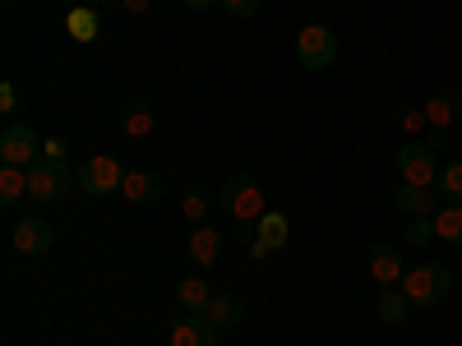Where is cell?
Instances as JSON below:
<instances>
[{"instance_id":"obj_2","label":"cell","mask_w":462,"mask_h":346,"mask_svg":"<svg viewBox=\"0 0 462 346\" xmlns=\"http://www.w3.org/2000/svg\"><path fill=\"white\" fill-rule=\"evenodd\" d=\"M222 213H231L236 222H259L263 217V185L250 171H236L222 180V195H217Z\"/></svg>"},{"instance_id":"obj_6","label":"cell","mask_w":462,"mask_h":346,"mask_svg":"<svg viewBox=\"0 0 462 346\" xmlns=\"http://www.w3.org/2000/svg\"><path fill=\"white\" fill-rule=\"evenodd\" d=\"M125 185V167L116 162V158H88L84 167H79V189L84 195H93V199H106V195H116V189Z\"/></svg>"},{"instance_id":"obj_32","label":"cell","mask_w":462,"mask_h":346,"mask_svg":"<svg viewBox=\"0 0 462 346\" xmlns=\"http://www.w3.org/2000/svg\"><path fill=\"white\" fill-rule=\"evenodd\" d=\"M185 10H213V0H180Z\"/></svg>"},{"instance_id":"obj_21","label":"cell","mask_w":462,"mask_h":346,"mask_svg":"<svg viewBox=\"0 0 462 346\" xmlns=\"http://www.w3.org/2000/svg\"><path fill=\"white\" fill-rule=\"evenodd\" d=\"M430 241H439L435 217H411V222H407V231H402V245H407V250H426Z\"/></svg>"},{"instance_id":"obj_7","label":"cell","mask_w":462,"mask_h":346,"mask_svg":"<svg viewBox=\"0 0 462 346\" xmlns=\"http://www.w3.org/2000/svg\"><path fill=\"white\" fill-rule=\"evenodd\" d=\"M37 148H42V139H37L28 125H5V134H0V162L28 171L37 162Z\"/></svg>"},{"instance_id":"obj_31","label":"cell","mask_w":462,"mask_h":346,"mask_svg":"<svg viewBox=\"0 0 462 346\" xmlns=\"http://www.w3.org/2000/svg\"><path fill=\"white\" fill-rule=\"evenodd\" d=\"M121 5H125L130 14H148V10H152V0H121Z\"/></svg>"},{"instance_id":"obj_15","label":"cell","mask_w":462,"mask_h":346,"mask_svg":"<svg viewBox=\"0 0 462 346\" xmlns=\"http://www.w3.org/2000/svg\"><path fill=\"white\" fill-rule=\"evenodd\" d=\"M189 259H195L199 268H213L222 259V231L208 226V222H199L195 236H189Z\"/></svg>"},{"instance_id":"obj_23","label":"cell","mask_w":462,"mask_h":346,"mask_svg":"<svg viewBox=\"0 0 462 346\" xmlns=\"http://www.w3.org/2000/svg\"><path fill=\"white\" fill-rule=\"evenodd\" d=\"M121 125H125V134H130V139H143V134L152 130V102H130Z\"/></svg>"},{"instance_id":"obj_11","label":"cell","mask_w":462,"mask_h":346,"mask_svg":"<svg viewBox=\"0 0 462 346\" xmlns=\"http://www.w3.org/2000/svg\"><path fill=\"white\" fill-rule=\"evenodd\" d=\"M121 195H125L130 204H139V208H152V204L162 199V176L148 171V167H134V171H125Z\"/></svg>"},{"instance_id":"obj_24","label":"cell","mask_w":462,"mask_h":346,"mask_svg":"<svg viewBox=\"0 0 462 346\" xmlns=\"http://www.w3.org/2000/svg\"><path fill=\"white\" fill-rule=\"evenodd\" d=\"M435 189H439V199H448V204H462V162H448V167H439V180H435Z\"/></svg>"},{"instance_id":"obj_4","label":"cell","mask_w":462,"mask_h":346,"mask_svg":"<svg viewBox=\"0 0 462 346\" xmlns=\"http://www.w3.org/2000/svg\"><path fill=\"white\" fill-rule=\"evenodd\" d=\"M333 60H337V32L328 23H305L296 32V65L310 74H324Z\"/></svg>"},{"instance_id":"obj_10","label":"cell","mask_w":462,"mask_h":346,"mask_svg":"<svg viewBox=\"0 0 462 346\" xmlns=\"http://www.w3.org/2000/svg\"><path fill=\"white\" fill-rule=\"evenodd\" d=\"M171 346H217V328L204 314H176L171 323Z\"/></svg>"},{"instance_id":"obj_9","label":"cell","mask_w":462,"mask_h":346,"mask_svg":"<svg viewBox=\"0 0 462 346\" xmlns=\"http://www.w3.org/2000/svg\"><path fill=\"white\" fill-rule=\"evenodd\" d=\"M365 263H370V278H374L379 287H398V282L407 278V259H402L398 245H370Z\"/></svg>"},{"instance_id":"obj_25","label":"cell","mask_w":462,"mask_h":346,"mask_svg":"<svg viewBox=\"0 0 462 346\" xmlns=\"http://www.w3.org/2000/svg\"><path fill=\"white\" fill-rule=\"evenodd\" d=\"M185 217L189 222H204L208 217V189H199V185L185 189Z\"/></svg>"},{"instance_id":"obj_27","label":"cell","mask_w":462,"mask_h":346,"mask_svg":"<svg viewBox=\"0 0 462 346\" xmlns=\"http://www.w3.org/2000/svg\"><path fill=\"white\" fill-rule=\"evenodd\" d=\"M420 121H426V111H398V125H402V130H411V134L420 130Z\"/></svg>"},{"instance_id":"obj_26","label":"cell","mask_w":462,"mask_h":346,"mask_svg":"<svg viewBox=\"0 0 462 346\" xmlns=\"http://www.w3.org/2000/svg\"><path fill=\"white\" fill-rule=\"evenodd\" d=\"M222 10L231 19H254L259 14V0H222Z\"/></svg>"},{"instance_id":"obj_5","label":"cell","mask_w":462,"mask_h":346,"mask_svg":"<svg viewBox=\"0 0 462 346\" xmlns=\"http://www.w3.org/2000/svg\"><path fill=\"white\" fill-rule=\"evenodd\" d=\"M398 176L402 185H435L439 180V162H435V148L426 139H407L398 148Z\"/></svg>"},{"instance_id":"obj_18","label":"cell","mask_w":462,"mask_h":346,"mask_svg":"<svg viewBox=\"0 0 462 346\" xmlns=\"http://www.w3.org/2000/svg\"><path fill=\"white\" fill-rule=\"evenodd\" d=\"M374 310L383 323H402L407 310H411V300L402 296V287H379V300H374Z\"/></svg>"},{"instance_id":"obj_12","label":"cell","mask_w":462,"mask_h":346,"mask_svg":"<svg viewBox=\"0 0 462 346\" xmlns=\"http://www.w3.org/2000/svg\"><path fill=\"white\" fill-rule=\"evenodd\" d=\"M287 236H291L287 213H263V217H259V241L250 245V254H254V259H268L273 250H282V245H287Z\"/></svg>"},{"instance_id":"obj_3","label":"cell","mask_w":462,"mask_h":346,"mask_svg":"<svg viewBox=\"0 0 462 346\" xmlns=\"http://www.w3.org/2000/svg\"><path fill=\"white\" fill-rule=\"evenodd\" d=\"M74 185H79V171H69V167L56 162V158H37V162L28 167V195H32L37 204H60Z\"/></svg>"},{"instance_id":"obj_30","label":"cell","mask_w":462,"mask_h":346,"mask_svg":"<svg viewBox=\"0 0 462 346\" xmlns=\"http://www.w3.org/2000/svg\"><path fill=\"white\" fill-rule=\"evenodd\" d=\"M426 143H430L435 152H444V148H448V130H430V139H426Z\"/></svg>"},{"instance_id":"obj_17","label":"cell","mask_w":462,"mask_h":346,"mask_svg":"<svg viewBox=\"0 0 462 346\" xmlns=\"http://www.w3.org/2000/svg\"><path fill=\"white\" fill-rule=\"evenodd\" d=\"M208 319H213V328H217V332H236V328H241V319H245V310H241V300H236V296H213Z\"/></svg>"},{"instance_id":"obj_20","label":"cell","mask_w":462,"mask_h":346,"mask_svg":"<svg viewBox=\"0 0 462 346\" xmlns=\"http://www.w3.org/2000/svg\"><path fill=\"white\" fill-rule=\"evenodd\" d=\"M435 231L444 245H462V204H444L435 213Z\"/></svg>"},{"instance_id":"obj_29","label":"cell","mask_w":462,"mask_h":346,"mask_svg":"<svg viewBox=\"0 0 462 346\" xmlns=\"http://www.w3.org/2000/svg\"><path fill=\"white\" fill-rule=\"evenodd\" d=\"M42 152H47V158H56V162H65V139H47Z\"/></svg>"},{"instance_id":"obj_8","label":"cell","mask_w":462,"mask_h":346,"mask_svg":"<svg viewBox=\"0 0 462 346\" xmlns=\"http://www.w3.org/2000/svg\"><path fill=\"white\" fill-rule=\"evenodd\" d=\"M51 245H56V226H51L47 217H23V222L14 226V250H19V254L42 259Z\"/></svg>"},{"instance_id":"obj_1","label":"cell","mask_w":462,"mask_h":346,"mask_svg":"<svg viewBox=\"0 0 462 346\" xmlns=\"http://www.w3.org/2000/svg\"><path fill=\"white\" fill-rule=\"evenodd\" d=\"M448 291H453V273L444 263H416L402 278V296L416 305V310H435L439 300H448Z\"/></svg>"},{"instance_id":"obj_13","label":"cell","mask_w":462,"mask_h":346,"mask_svg":"<svg viewBox=\"0 0 462 346\" xmlns=\"http://www.w3.org/2000/svg\"><path fill=\"white\" fill-rule=\"evenodd\" d=\"M457 115H462V93H457V88H435V93L426 97V121H430V130H448Z\"/></svg>"},{"instance_id":"obj_16","label":"cell","mask_w":462,"mask_h":346,"mask_svg":"<svg viewBox=\"0 0 462 346\" xmlns=\"http://www.w3.org/2000/svg\"><path fill=\"white\" fill-rule=\"evenodd\" d=\"M208 305H213V291H208L204 278H185V282H176V314H204Z\"/></svg>"},{"instance_id":"obj_33","label":"cell","mask_w":462,"mask_h":346,"mask_svg":"<svg viewBox=\"0 0 462 346\" xmlns=\"http://www.w3.org/2000/svg\"><path fill=\"white\" fill-rule=\"evenodd\" d=\"M79 5H88V10H106L111 0H79Z\"/></svg>"},{"instance_id":"obj_28","label":"cell","mask_w":462,"mask_h":346,"mask_svg":"<svg viewBox=\"0 0 462 346\" xmlns=\"http://www.w3.org/2000/svg\"><path fill=\"white\" fill-rule=\"evenodd\" d=\"M19 106V93H14V84L5 79V84H0V111H14Z\"/></svg>"},{"instance_id":"obj_19","label":"cell","mask_w":462,"mask_h":346,"mask_svg":"<svg viewBox=\"0 0 462 346\" xmlns=\"http://www.w3.org/2000/svg\"><path fill=\"white\" fill-rule=\"evenodd\" d=\"M28 189V171L23 167H0V208H14Z\"/></svg>"},{"instance_id":"obj_14","label":"cell","mask_w":462,"mask_h":346,"mask_svg":"<svg viewBox=\"0 0 462 346\" xmlns=\"http://www.w3.org/2000/svg\"><path fill=\"white\" fill-rule=\"evenodd\" d=\"M435 199H439V189H435V185H398V195H393L398 213H411V217L439 213V208H435Z\"/></svg>"},{"instance_id":"obj_22","label":"cell","mask_w":462,"mask_h":346,"mask_svg":"<svg viewBox=\"0 0 462 346\" xmlns=\"http://www.w3.org/2000/svg\"><path fill=\"white\" fill-rule=\"evenodd\" d=\"M65 28H69L74 42H93V37H97V10L79 5V10H74V14L65 19Z\"/></svg>"}]
</instances>
